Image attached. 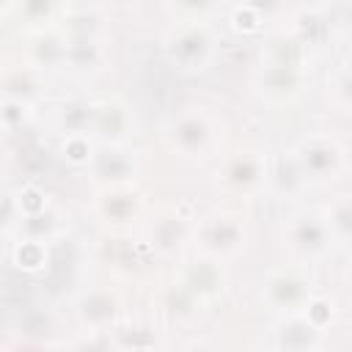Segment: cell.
Masks as SVG:
<instances>
[{"label": "cell", "instance_id": "obj_30", "mask_svg": "<svg viewBox=\"0 0 352 352\" xmlns=\"http://www.w3.org/2000/svg\"><path fill=\"white\" fill-rule=\"evenodd\" d=\"M324 94H327V102L336 113L352 116V52L344 55L336 63V69L327 74Z\"/></svg>", "mask_w": 352, "mask_h": 352}, {"label": "cell", "instance_id": "obj_22", "mask_svg": "<svg viewBox=\"0 0 352 352\" xmlns=\"http://www.w3.org/2000/svg\"><path fill=\"white\" fill-rule=\"evenodd\" d=\"M94 102L96 96H63L55 102L50 110V129L55 138L66 135H91V121H94Z\"/></svg>", "mask_w": 352, "mask_h": 352}, {"label": "cell", "instance_id": "obj_23", "mask_svg": "<svg viewBox=\"0 0 352 352\" xmlns=\"http://www.w3.org/2000/svg\"><path fill=\"white\" fill-rule=\"evenodd\" d=\"M66 231H69V214H66V209L58 201H50L44 209L30 212V214L22 217V226H19L16 236L47 242V245H58V242L66 239Z\"/></svg>", "mask_w": 352, "mask_h": 352}, {"label": "cell", "instance_id": "obj_32", "mask_svg": "<svg viewBox=\"0 0 352 352\" xmlns=\"http://www.w3.org/2000/svg\"><path fill=\"white\" fill-rule=\"evenodd\" d=\"M96 148V140L91 135H66V138H55V157L63 160L72 168H85L91 154Z\"/></svg>", "mask_w": 352, "mask_h": 352}, {"label": "cell", "instance_id": "obj_6", "mask_svg": "<svg viewBox=\"0 0 352 352\" xmlns=\"http://www.w3.org/2000/svg\"><path fill=\"white\" fill-rule=\"evenodd\" d=\"M278 239L289 261H302L311 267L330 258V253L338 248L322 206H294L280 220Z\"/></svg>", "mask_w": 352, "mask_h": 352}, {"label": "cell", "instance_id": "obj_19", "mask_svg": "<svg viewBox=\"0 0 352 352\" xmlns=\"http://www.w3.org/2000/svg\"><path fill=\"white\" fill-rule=\"evenodd\" d=\"M311 58L316 55V52H322L327 44H330V38H333V22H330V16L324 14V8H319V6H305V8H300V11H294L292 16H289V22H286V28H283Z\"/></svg>", "mask_w": 352, "mask_h": 352}, {"label": "cell", "instance_id": "obj_13", "mask_svg": "<svg viewBox=\"0 0 352 352\" xmlns=\"http://www.w3.org/2000/svg\"><path fill=\"white\" fill-rule=\"evenodd\" d=\"M140 168H143V160L132 143H96L85 165V173L94 182V187H99V184L138 182Z\"/></svg>", "mask_w": 352, "mask_h": 352}, {"label": "cell", "instance_id": "obj_7", "mask_svg": "<svg viewBox=\"0 0 352 352\" xmlns=\"http://www.w3.org/2000/svg\"><path fill=\"white\" fill-rule=\"evenodd\" d=\"M316 294H319L316 272L311 264L302 261H286L267 270L256 286L258 305L272 316L305 311Z\"/></svg>", "mask_w": 352, "mask_h": 352}, {"label": "cell", "instance_id": "obj_34", "mask_svg": "<svg viewBox=\"0 0 352 352\" xmlns=\"http://www.w3.org/2000/svg\"><path fill=\"white\" fill-rule=\"evenodd\" d=\"M264 22H267V16H264L258 8L248 6V3H236L234 11H231V28H234L239 36L261 33V30H264Z\"/></svg>", "mask_w": 352, "mask_h": 352}, {"label": "cell", "instance_id": "obj_24", "mask_svg": "<svg viewBox=\"0 0 352 352\" xmlns=\"http://www.w3.org/2000/svg\"><path fill=\"white\" fill-rule=\"evenodd\" d=\"M107 36H69L66 69L74 77H94L107 63Z\"/></svg>", "mask_w": 352, "mask_h": 352}, {"label": "cell", "instance_id": "obj_10", "mask_svg": "<svg viewBox=\"0 0 352 352\" xmlns=\"http://www.w3.org/2000/svg\"><path fill=\"white\" fill-rule=\"evenodd\" d=\"M253 94L270 104V107H286L297 104L308 88H311V74L308 66L300 63H275V60H258L253 69Z\"/></svg>", "mask_w": 352, "mask_h": 352}, {"label": "cell", "instance_id": "obj_21", "mask_svg": "<svg viewBox=\"0 0 352 352\" xmlns=\"http://www.w3.org/2000/svg\"><path fill=\"white\" fill-rule=\"evenodd\" d=\"M47 91V74L33 69L25 58H8L3 60L0 69V96H14V99H28L38 102Z\"/></svg>", "mask_w": 352, "mask_h": 352}, {"label": "cell", "instance_id": "obj_36", "mask_svg": "<svg viewBox=\"0 0 352 352\" xmlns=\"http://www.w3.org/2000/svg\"><path fill=\"white\" fill-rule=\"evenodd\" d=\"M16 3L19 0H0V16L8 22L11 19V14H14V8H16Z\"/></svg>", "mask_w": 352, "mask_h": 352}, {"label": "cell", "instance_id": "obj_25", "mask_svg": "<svg viewBox=\"0 0 352 352\" xmlns=\"http://www.w3.org/2000/svg\"><path fill=\"white\" fill-rule=\"evenodd\" d=\"M72 3L74 0H19L14 14H11V19H16L22 33H36V30L58 28V25H63Z\"/></svg>", "mask_w": 352, "mask_h": 352}, {"label": "cell", "instance_id": "obj_28", "mask_svg": "<svg viewBox=\"0 0 352 352\" xmlns=\"http://www.w3.org/2000/svg\"><path fill=\"white\" fill-rule=\"evenodd\" d=\"M60 28L66 36H107V14L96 3H72Z\"/></svg>", "mask_w": 352, "mask_h": 352}, {"label": "cell", "instance_id": "obj_15", "mask_svg": "<svg viewBox=\"0 0 352 352\" xmlns=\"http://www.w3.org/2000/svg\"><path fill=\"white\" fill-rule=\"evenodd\" d=\"M52 157H55V148H47L41 140L28 138V132L6 140V173L8 176L14 173L16 184H38Z\"/></svg>", "mask_w": 352, "mask_h": 352}, {"label": "cell", "instance_id": "obj_29", "mask_svg": "<svg viewBox=\"0 0 352 352\" xmlns=\"http://www.w3.org/2000/svg\"><path fill=\"white\" fill-rule=\"evenodd\" d=\"M36 116H38V102H28V99L3 96V102H0L3 140H11V138H19V135L30 132V126H33Z\"/></svg>", "mask_w": 352, "mask_h": 352}, {"label": "cell", "instance_id": "obj_27", "mask_svg": "<svg viewBox=\"0 0 352 352\" xmlns=\"http://www.w3.org/2000/svg\"><path fill=\"white\" fill-rule=\"evenodd\" d=\"M52 248H55V245L16 236V239H8V242H6V261H8L16 272L38 275V272H44V270L52 264Z\"/></svg>", "mask_w": 352, "mask_h": 352}, {"label": "cell", "instance_id": "obj_11", "mask_svg": "<svg viewBox=\"0 0 352 352\" xmlns=\"http://www.w3.org/2000/svg\"><path fill=\"white\" fill-rule=\"evenodd\" d=\"M173 278L204 305H214L226 289H228V272H226V261L220 258H212V256H204V253H195L192 256H182L176 261V270H173Z\"/></svg>", "mask_w": 352, "mask_h": 352}, {"label": "cell", "instance_id": "obj_3", "mask_svg": "<svg viewBox=\"0 0 352 352\" xmlns=\"http://www.w3.org/2000/svg\"><path fill=\"white\" fill-rule=\"evenodd\" d=\"M165 63L184 77L206 74L220 58V36L212 22L173 19L160 38Z\"/></svg>", "mask_w": 352, "mask_h": 352}, {"label": "cell", "instance_id": "obj_37", "mask_svg": "<svg viewBox=\"0 0 352 352\" xmlns=\"http://www.w3.org/2000/svg\"><path fill=\"white\" fill-rule=\"evenodd\" d=\"M344 280H346V286H349V292H352V256H349V261H346V267H344Z\"/></svg>", "mask_w": 352, "mask_h": 352}, {"label": "cell", "instance_id": "obj_31", "mask_svg": "<svg viewBox=\"0 0 352 352\" xmlns=\"http://www.w3.org/2000/svg\"><path fill=\"white\" fill-rule=\"evenodd\" d=\"M322 209L327 214L338 248H352V190L336 192Z\"/></svg>", "mask_w": 352, "mask_h": 352}, {"label": "cell", "instance_id": "obj_5", "mask_svg": "<svg viewBox=\"0 0 352 352\" xmlns=\"http://www.w3.org/2000/svg\"><path fill=\"white\" fill-rule=\"evenodd\" d=\"M292 154L302 170L308 190H327L352 170L344 140L330 129H311L300 135L292 143Z\"/></svg>", "mask_w": 352, "mask_h": 352}, {"label": "cell", "instance_id": "obj_14", "mask_svg": "<svg viewBox=\"0 0 352 352\" xmlns=\"http://www.w3.org/2000/svg\"><path fill=\"white\" fill-rule=\"evenodd\" d=\"M327 341V327H322L308 311H292L272 316L270 346L278 352H316Z\"/></svg>", "mask_w": 352, "mask_h": 352}, {"label": "cell", "instance_id": "obj_2", "mask_svg": "<svg viewBox=\"0 0 352 352\" xmlns=\"http://www.w3.org/2000/svg\"><path fill=\"white\" fill-rule=\"evenodd\" d=\"M250 236H253L250 214L239 204H220L195 214L190 248L195 253H204L228 264L248 250Z\"/></svg>", "mask_w": 352, "mask_h": 352}, {"label": "cell", "instance_id": "obj_26", "mask_svg": "<svg viewBox=\"0 0 352 352\" xmlns=\"http://www.w3.org/2000/svg\"><path fill=\"white\" fill-rule=\"evenodd\" d=\"M308 192V184L302 179V170L292 154V146H283L272 154V170H270V195L278 201H297Z\"/></svg>", "mask_w": 352, "mask_h": 352}, {"label": "cell", "instance_id": "obj_4", "mask_svg": "<svg viewBox=\"0 0 352 352\" xmlns=\"http://www.w3.org/2000/svg\"><path fill=\"white\" fill-rule=\"evenodd\" d=\"M220 138H223V124L214 113L206 107H182L173 113L162 129V143L165 148L182 160V162H206L220 157Z\"/></svg>", "mask_w": 352, "mask_h": 352}, {"label": "cell", "instance_id": "obj_33", "mask_svg": "<svg viewBox=\"0 0 352 352\" xmlns=\"http://www.w3.org/2000/svg\"><path fill=\"white\" fill-rule=\"evenodd\" d=\"M226 0H165L170 19H198L212 22V16L223 8Z\"/></svg>", "mask_w": 352, "mask_h": 352}, {"label": "cell", "instance_id": "obj_1", "mask_svg": "<svg viewBox=\"0 0 352 352\" xmlns=\"http://www.w3.org/2000/svg\"><path fill=\"white\" fill-rule=\"evenodd\" d=\"M270 170L272 154L264 146L245 143L231 151H223L212 168V184L220 195L248 204L270 195Z\"/></svg>", "mask_w": 352, "mask_h": 352}, {"label": "cell", "instance_id": "obj_17", "mask_svg": "<svg viewBox=\"0 0 352 352\" xmlns=\"http://www.w3.org/2000/svg\"><path fill=\"white\" fill-rule=\"evenodd\" d=\"M66 52H69V36L58 25V28L25 33V47H22L19 58H25L33 69H38L44 74H52V72L66 69Z\"/></svg>", "mask_w": 352, "mask_h": 352}, {"label": "cell", "instance_id": "obj_9", "mask_svg": "<svg viewBox=\"0 0 352 352\" xmlns=\"http://www.w3.org/2000/svg\"><path fill=\"white\" fill-rule=\"evenodd\" d=\"M74 333L85 336H110L121 322H126V302L118 286L96 283L77 294L72 305Z\"/></svg>", "mask_w": 352, "mask_h": 352}, {"label": "cell", "instance_id": "obj_16", "mask_svg": "<svg viewBox=\"0 0 352 352\" xmlns=\"http://www.w3.org/2000/svg\"><path fill=\"white\" fill-rule=\"evenodd\" d=\"M135 135V116L132 107L121 96H96L94 102V121L91 138L96 143H132Z\"/></svg>", "mask_w": 352, "mask_h": 352}, {"label": "cell", "instance_id": "obj_18", "mask_svg": "<svg viewBox=\"0 0 352 352\" xmlns=\"http://www.w3.org/2000/svg\"><path fill=\"white\" fill-rule=\"evenodd\" d=\"M8 333H16L19 336L16 344H25V346H60L63 344L55 338L60 330H58V314L50 305L19 308Z\"/></svg>", "mask_w": 352, "mask_h": 352}, {"label": "cell", "instance_id": "obj_12", "mask_svg": "<svg viewBox=\"0 0 352 352\" xmlns=\"http://www.w3.org/2000/svg\"><path fill=\"white\" fill-rule=\"evenodd\" d=\"M192 220L190 214H184L176 206L160 209L157 214H151L143 226L146 234V248L162 258V261H176L182 258V253L190 248L192 239Z\"/></svg>", "mask_w": 352, "mask_h": 352}, {"label": "cell", "instance_id": "obj_8", "mask_svg": "<svg viewBox=\"0 0 352 352\" xmlns=\"http://www.w3.org/2000/svg\"><path fill=\"white\" fill-rule=\"evenodd\" d=\"M88 212L104 234H132L135 228L146 226L148 201L138 182L99 184L94 187Z\"/></svg>", "mask_w": 352, "mask_h": 352}, {"label": "cell", "instance_id": "obj_20", "mask_svg": "<svg viewBox=\"0 0 352 352\" xmlns=\"http://www.w3.org/2000/svg\"><path fill=\"white\" fill-rule=\"evenodd\" d=\"M154 308H157V316H160L168 327H179V330L190 327V324L201 316V311H206L173 275H170V280L162 283V289L157 292Z\"/></svg>", "mask_w": 352, "mask_h": 352}, {"label": "cell", "instance_id": "obj_35", "mask_svg": "<svg viewBox=\"0 0 352 352\" xmlns=\"http://www.w3.org/2000/svg\"><path fill=\"white\" fill-rule=\"evenodd\" d=\"M236 3H248V6H253V8H258L267 19H270V14L280 6V0H236Z\"/></svg>", "mask_w": 352, "mask_h": 352}]
</instances>
